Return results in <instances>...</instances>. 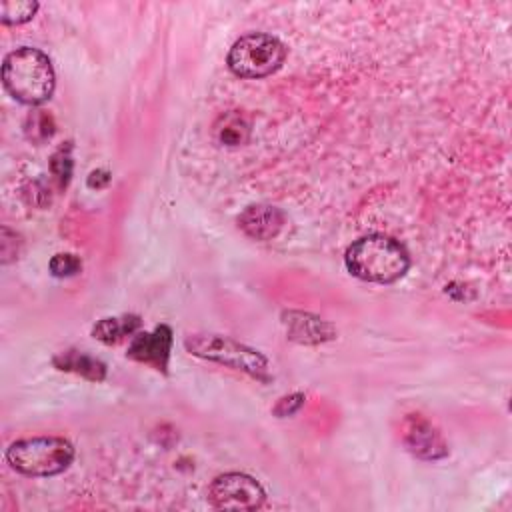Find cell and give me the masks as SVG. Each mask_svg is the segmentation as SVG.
<instances>
[{
	"mask_svg": "<svg viewBox=\"0 0 512 512\" xmlns=\"http://www.w3.org/2000/svg\"><path fill=\"white\" fill-rule=\"evenodd\" d=\"M40 4L34 0H4L0 6V20L2 24H24L36 12Z\"/></svg>",
	"mask_w": 512,
	"mask_h": 512,
	"instance_id": "cell-14",
	"label": "cell"
},
{
	"mask_svg": "<svg viewBox=\"0 0 512 512\" xmlns=\"http://www.w3.org/2000/svg\"><path fill=\"white\" fill-rule=\"evenodd\" d=\"M170 350H172V328L166 324H158L150 332H136L130 338L126 356L154 368L156 372L168 374Z\"/></svg>",
	"mask_w": 512,
	"mask_h": 512,
	"instance_id": "cell-7",
	"label": "cell"
},
{
	"mask_svg": "<svg viewBox=\"0 0 512 512\" xmlns=\"http://www.w3.org/2000/svg\"><path fill=\"white\" fill-rule=\"evenodd\" d=\"M282 324L288 338L298 344H322L336 338V328L310 312L286 310L282 312Z\"/></svg>",
	"mask_w": 512,
	"mask_h": 512,
	"instance_id": "cell-9",
	"label": "cell"
},
{
	"mask_svg": "<svg viewBox=\"0 0 512 512\" xmlns=\"http://www.w3.org/2000/svg\"><path fill=\"white\" fill-rule=\"evenodd\" d=\"M286 224V216L282 210L268 204H252L242 210L238 216V228L250 236L252 240H272L280 234Z\"/></svg>",
	"mask_w": 512,
	"mask_h": 512,
	"instance_id": "cell-10",
	"label": "cell"
},
{
	"mask_svg": "<svg viewBox=\"0 0 512 512\" xmlns=\"http://www.w3.org/2000/svg\"><path fill=\"white\" fill-rule=\"evenodd\" d=\"M2 82L12 98L28 106H38L52 96L56 74L50 58L42 50L22 46L4 56Z\"/></svg>",
	"mask_w": 512,
	"mask_h": 512,
	"instance_id": "cell-2",
	"label": "cell"
},
{
	"mask_svg": "<svg viewBox=\"0 0 512 512\" xmlns=\"http://www.w3.org/2000/svg\"><path fill=\"white\" fill-rule=\"evenodd\" d=\"M74 460V446L60 436L22 438L8 446L6 462L24 476H56Z\"/></svg>",
	"mask_w": 512,
	"mask_h": 512,
	"instance_id": "cell-3",
	"label": "cell"
},
{
	"mask_svg": "<svg viewBox=\"0 0 512 512\" xmlns=\"http://www.w3.org/2000/svg\"><path fill=\"white\" fill-rule=\"evenodd\" d=\"M184 348L204 360L240 370L254 380L260 382H270V370H268V360L262 352L256 348H250L242 342H236L228 336L220 334H190L184 340Z\"/></svg>",
	"mask_w": 512,
	"mask_h": 512,
	"instance_id": "cell-4",
	"label": "cell"
},
{
	"mask_svg": "<svg viewBox=\"0 0 512 512\" xmlns=\"http://www.w3.org/2000/svg\"><path fill=\"white\" fill-rule=\"evenodd\" d=\"M54 366L58 370L74 372L82 378H88L92 382H102L106 378V366L98 358H92L84 354L82 350H66L54 356Z\"/></svg>",
	"mask_w": 512,
	"mask_h": 512,
	"instance_id": "cell-12",
	"label": "cell"
},
{
	"mask_svg": "<svg viewBox=\"0 0 512 512\" xmlns=\"http://www.w3.org/2000/svg\"><path fill=\"white\" fill-rule=\"evenodd\" d=\"M288 48L272 34L250 32L240 36L228 50V68L240 78H266L286 60Z\"/></svg>",
	"mask_w": 512,
	"mask_h": 512,
	"instance_id": "cell-5",
	"label": "cell"
},
{
	"mask_svg": "<svg viewBox=\"0 0 512 512\" xmlns=\"http://www.w3.org/2000/svg\"><path fill=\"white\" fill-rule=\"evenodd\" d=\"M142 320L136 314H122V316H110L102 318L94 324L92 336L104 344H116L124 340L126 336H134L140 328Z\"/></svg>",
	"mask_w": 512,
	"mask_h": 512,
	"instance_id": "cell-13",
	"label": "cell"
},
{
	"mask_svg": "<svg viewBox=\"0 0 512 512\" xmlns=\"http://www.w3.org/2000/svg\"><path fill=\"white\" fill-rule=\"evenodd\" d=\"M70 142H66V146H60L54 154H52V162H50V168L54 172V176L58 178V184L60 186H66L68 180H70V174H72V156H70Z\"/></svg>",
	"mask_w": 512,
	"mask_h": 512,
	"instance_id": "cell-17",
	"label": "cell"
},
{
	"mask_svg": "<svg viewBox=\"0 0 512 512\" xmlns=\"http://www.w3.org/2000/svg\"><path fill=\"white\" fill-rule=\"evenodd\" d=\"M266 492L258 480L242 472H226L208 486V502L218 510H258Z\"/></svg>",
	"mask_w": 512,
	"mask_h": 512,
	"instance_id": "cell-6",
	"label": "cell"
},
{
	"mask_svg": "<svg viewBox=\"0 0 512 512\" xmlns=\"http://www.w3.org/2000/svg\"><path fill=\"white\" fill-rule=\"evenodd\" d=\"M400 438L410 454L422 460H438L448 454L442 434L420 414H408L400 426Z\"/></svg>",
	"mask_w": 512,
	"mask_h": 512,
	"instance_id": "cell-8",
	"label": "cell"
},
{
	"mask_svg": "<svg viewBox=\"0 0 512 512\" xmlns=\"http://www.w3.org/2000/svg\"><path fill=\"white\" fill-rule=\"evenodd\" d=\"M48 268H50L52 276H56V278H70L80 272L82 260L72 252H58L52 256Z\"/></svg>",
	"mask_w": 512,
	"mask_h": 512,
	"instance_id": "cell-16",
	"label": "cell"
},
{
	"mask_svg": "<svg viewBox=\"0 0 512 512\" xmlns=\"http://www.w3.org/2000/svg\"><path fill=\"white\" fill-rule=\"evenodd\" d=\"M304 404V394L296 392V394H290V396H284L278 400V404L274 406V414L284 418V416H292L294 412H298Z\"/></svg>",
	"mask_w": 512,
	"mask_h": 512,
	"instance_id": "cell-18",
	"label": "cell"
},
{
	"mask_svg": "<svg viewBox=\"0 0 512 512\" xmlns=\"http://www.w3.org/2000/svg\"><path fill=\"white\" fill-rule=\"evenodd\" d=\"M344 264L348 272L364 282L392 284L410 268L406 248L384 234H368L346 248Z\"/></svg>",
	"mask_w": 512,
	"mask_h": 512,
	"instance_id": "cell-1",
	"label": "cell"
},
{
	"mask_svg": "<svg viewBox=\"0 0 512 512\" xmlns=\"http://www.w3.org/2000/svg\"><path fill=\"white\" fill-rule=\"evenodd\" d=\"M110 182V174L106 170H94L88 176V186L90 188H104Z\"/></svg>",
	"mask_w": 512,
	"mask_h": 512,
	"instance_id": "cell-19",
	"label": "cell"
},
{
	"mask_svg": "<svg viewBox=\"0 0 512 512\" xmlns=\"http://www.w3.org/2000/svg\"><path fill=\"white\" fill-rule=\"evenodd\" d=\"M24 132L32 142H46L54 134V120L46 110H34L24 122Z\"/></svg>",
	"mask_w": 512,
	"mask_h": 512,
	"instance_id": "cell-15",
	"label": "cell"
},
{
	"mask_svg": "<svg viewBox=\"0 0 512 512\" xmlns=\"http://www.w3.org/2000/svg\"><path fill=\"white\" fill-rule=\"evenodd\" d=\"M250 132H252L250 120L240 110H228L220 114L212 126V134L216 142L226 148L244 146L250 140Z\"/></svg>",
	"mask_w": 512,
	"mask_h": 512,
	"instance_id": "cell-11",
	"label": "cell"
}]
</instances>
